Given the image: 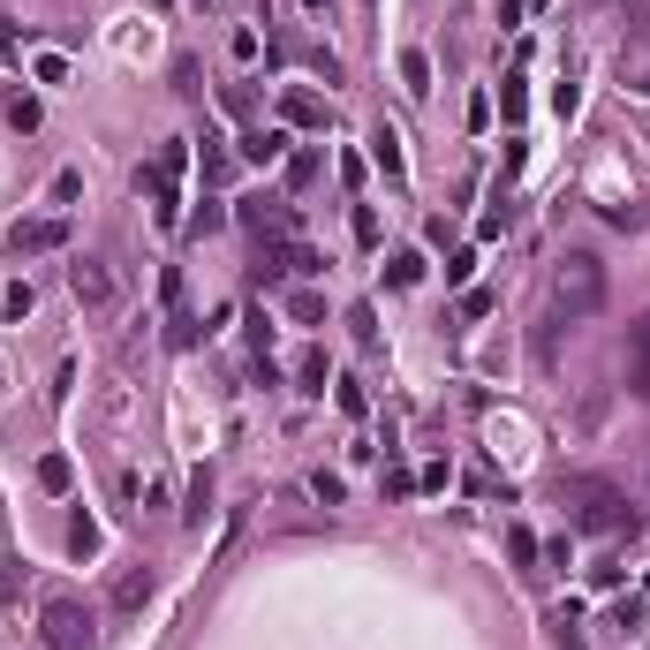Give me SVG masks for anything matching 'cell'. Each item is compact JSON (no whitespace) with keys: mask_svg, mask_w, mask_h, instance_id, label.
<instances>
[{"mask_svg":"<svg viewBox=\"0 0 650 650\" xmlns=\"http://www.w3.org/2000/svg\"><path fill=\"white\" fill-rule=\"evenodd\" d=\"M76 197H84V174H76V167H61V174H53V212H69Z\"/></svg>","mask_w":650,"mask_h":650,"instance_id":"cell-25","label":"cell"},{"mask_svg":"<svg viewBox=\"0 0 650 650\" xmlns=\"http://www.w3.org/2000/svg\"><path fill=\"white\" fill-rule=\"evenodd\" d=\"M167 341L174 348H197V310H189V303H167Z\"/></svg>","mask_w":650,"mask_h":650,"instance_id":"cell-18","label":"cell"},{"mask_svg":"<svg viewBox=\"0 0 650 650\" xmlns=\"http://www.w3.org/2000/svg\"><path fill=\"white\" fill-rule=\"evenodd\" d=\"M242 227H250V235H265V242H288V235H295V212L280 205V197H242Z\"/></svg>","mask_w":650,"mask_h":650,"instance_id":"cell-7","label":"cell"},{"mask_svg":"<svg viewBox=\"0 0 650 650\" xmlns=\"http://www.w3.org/2000/svg\"><path fill=\"white\" fill-rule=\"evenodd\" d=\"M620 84L650 99V23H635V31H628V46H620Z\"/></svg>","mask_w":650,"mask_h":650,"instance_id":"cell-9","label":"cell"},{"mask_svg":"<svg viewBox=\"0 0 650 650\" xmlns=\"http://www.w3.org/2000/svg\"><path fill=\"white\" fill-rule=\"evenodd\" d=\"M310 499H318V507H341V477H333V469H318V477H310Z\"/></svg>","mask_w":650,"mask_h":650,"instance_id":"cell-29","label":"cell"},{"mask_svg":"<svg viewBox=\"0 0 650 650\" xmlns=\"http://www.w3.org/2000/svg\"><path fill=\"white\" fill-rule=\"evenodd\" d=\"M69 552H76V560H99V522H91V514L69 522Z\"/></svg>","mask_w":650,"mask_h":650,"instance_id":"cell-20","label":"cell"},{"mask_svg":"<svg viewBox=\"0 0 650 650\" xmlns=\"http://www.w3.org/2000/svg\"><path fill=\"white\" fill-rule=\"evenodd\" d=\"M280 121H288V129H325V121H333V106H325L318 91L288 84V91H280Z\"/></svg>","mask_w":650,"mask_h":650,"instance_id":"cell-8","label":"cell"},{"mask_svg":"<svg viewBox=\"0 0 650 650\" xmlns=\"http://www.w3.org/2000/svg\"><path fill=\"white\" fill-rule=\"evenodd\" d=\"M545 628H552V643H560V650H582V613H575V605H560Z\"/></svg>","mask_w":650,"mask_h":650,"instance_id":"cell-19","label":"cell"},{"mask_svg":"<svg viewBox=\"0 0 650 650\" xmlns=\"http://www.w3.org/2000/svg\"><path fill=\"white\" fill-rule=\"evenodd\" d=\"M469 273H477V250H454V257H446V280H454V288H469Z\"/></svg>","mask_w":650,"mask_h":650,"instance_id":"cell-34","label":"cell"},{"mask_svg":"<svg viewBox=\"0 0 650 650\" xmlns=\"http://www.w3.org/2000/svg\"><path fill=\"white\" fill-rule=\"evenodd\" d=\"M303 8H325V0H303Z\"/></svg>","mask_w":650,"mask_h":650,"instance_id":"cell-39","label":"cell"},{"mask_svg":"<svg viewBox=\"0 0 650 650\" xmlns=\"http://www.w3.org/2000/svg\"><path fill=\"white\" fill-rule=\"evenodd\" d=\"M288 318H295V325H318V318H325V303H318L310 288H295V295H288Z\"/></svg>","mask_w":650,"mask_h":650,"instance_id":"cell-27","label":"cell"},{"mask_svg":"<svg viewBox=\"0 0 650 650\" xmlns=\"http://www.w3.org/2000/svg\"><path fill=\"white\" fill-rule=\"evenodd\" d=\"M69 295L106 318V310L121 303V280H114V265H106V257H76V265H69Z\"/></svg>","mask_w":650,"mask_h":650,"instance_id":"cell-5","label":"cell"},{"mask_svg":"<svg viewBox=\"0 0 650 650\" xmlns=\"http://www.w3.org/2000/svg\"><path fill=\"white\" fill-rule=\"evenodd\" d=\"M605 220H613V227H628V235H635V227H643V205H635V197H613V205H605Z\"/></svg>","mask_w":650,"mask_h":650,"instance_id":"cell-28","label":"cell"},{"mask_svg":"<svg viewBox=\"0 0 650 650\" xmlns=\"http://www.w3.org/2000/svg\"><path fill=\"white\" fill-rule=\"evenodd\" d=\"M295 386H303V394H325V356H318V348L295 356Z\"/></svg>","mask_w":650,"mask_h":650,"instance_id":"cell-21","label":"cell"},{"mask_svg":"<svg viewBox=\"0 0 650 650\" xmlns=\"http://www.w3.org/2000/svg\"><path fill=\"white\" fill-rule=\"evenodd\" d=\"M0 114H8V129H23V137L38 129V99H31V91H16V84H0Z\"/></svg>","mask_w":650,"mask_h":650,"instance_id":"cell-13","label":"cell"},{"mask_svg":"<svg viewBox=\"0 0 650 650\" xmlns=\"http://www.w3.org/2000/svg\"><path fill=\"white\" fill-rule=\"evenodd\" d=\"M242 159H250V167H273V159H288V129H250V137H242Z\"/></svg>","mask_w":650,"mask_h":650,"instance_id":"cell-12","label":"cell"},{"mask_svg":"<svg viewBox=\"0 0 650 650\" xmlns=\"http://www.w3.org/2000/svg\"><path fill=\"white\" fill-rule=\"evenodd\" d=\"M507 552H514V560H522V567H530V560H545V545H537L530 530H507Z\"/></svg>","mask_w":650,"mask_h":650,"instance_id":"cell-30","label":"cell"},{"mask_svg":"<svg viewBox=\"0 0 650 650\" xmlns=\"http://www.w3.org/2000/svg\"><path fill=\"white\" fill-rule=\"evenodd\" d=\"M371 159L386 167V182H401V174H409V152H401V129H394V121H378V129H371Z\"/></svg>","mask_w":650,"mask_h":650,"instance_id":"cell-10","label":"cell"},{"mask_svg":"<svg viewBox=\"0 0 650 650\" xmlns=\"http://www.w3.org/2000/svg\"><path fill=\"white\" fill-rule=\"evenodd\" d=\"M38 635H46V650H99V613H91L84 598H69V590H53L46 605H38Z\"/></svg>","mask_w":650,"mask_h":650,"instance_id":"cell-2","label":"cell"},{"mask_svg":"<svg viewBox=\"0 0 650 650\" xmlns=\"http://www.w3.org/2000/svg\"><path fill=\"white\" fill-rule=\"evenodd\" d=\"M348 325H356V341H363V348H378V318H371V303L348 310Z\"/></svg>","mask_w":650,"mask_h":650,"instance_id":"cell-32","label":"cell"},{"mask_svg":"<svg viewBox=\"0 0 650 650\" xmlns=\"http://www.w3.org/2000/svg\"><path fill=\"white\" fill-rule=\"evenodd\" d=\"M507 220H514V205H507V182H499V189H492V212H484V227H477V235H484V242H492V235H507Z\"/></svg>","mask_w":650,"mask_h":650,"instance_id":"cell-22","label":"cell"},{"mask_svg":"<svg viewBox=\"0 0 650 650\" xmlns=\"http://www.w3.org/2000/svg\"><path fill=\"white\" fill-rule=\"evenodd\" d=\"M46 250H69V212H46V220H23L8 235V257H46Z\"/></svg>","mask_w":650,"mask_h":650,"instance_id":"cell-6","label":"cell"},{"mask_svg":"<svg viewBox=\"0 0 650 650\" xmlns=\"http://www.w3.org/2000/svg\"><path fill=\"white\" fill-rule=\"evenodd\" d=\"M227 53H235V61H257V31H250V23H242V31L227 38Z\"/></svg>","mask_w":650,"mask_h":650,"instance_id":"cell-35","label":"cell"},{"mask_svg":"<svg viewBox=\"0 0 650 650\" xmlns=\"http://www.w3.org/2000/svg\"><path fill=\"white\" fill-rule=\"evenodd\" d=\"M8 598H23V567H0V605Z\"/></svg>","mask_w":650,"mask_h":650,"instance_id":"cell-37","label":"cell"},{"mask_svg":"<svg viewBox=\"0 0 650 650\" xmlns=\"http://www.w3.org/2000/svg\"><path fill=\"white\" fill-rule=\"evenodd\" d=\"M310 174H318V159H310V152H295V159H288V182H295V189H310Z\"/></svg>","mask_w":650,"mask_h":650,"instance_id":"cell-36","label":"cell"},{"mask_svg":"<svg viewBox=\"0 0 650 650\" xmlns=\"http://www.w3.org/2000/svg\"><path fill=\"white\" fill-rule=\"evenodd\" d=\"M144 605H152V575H121V582H114V620L144 613Z\"/></svg>","mask_w":650,"mask_h":650,"instance_id":"cell-14","label":"cell"},{"mask_svg":"<svg viewBox=\"0 0 650 650\" xmlns=\"http://www.w3.org/2000/svg\"><path fill=\"white\" fill-rule=\"evenodd\" d=\"M212 227H227V205H220V197H205V212L189 220V235H212Z\"/></svg>","mask_w":650,"mask_h":650,"instance_id":"cell-31","label":"cell"},{"mask_svg":"<svg viewBox=\"0 0 650 650\" xmlns=\"http://www.w3.org/2000/svg\"><path fill=\"white\" fill-rule=\"evenodd\" d=\"M16 46V16H8V8H0V53Z\"/></svg>","mask_w":650,"mask_h":650,"instance_id":"cell-38","label":"cell"},{"mask_svg":"<svg viewBox=\"0 0 650 650\" xmlns=\"http://www.w3.org/2000/svg\"><path fill=\"white\" fill-rule=\"evenodd\" d=\"M424 265H431L424 250H394V257H386V288H416V280H424Z\"/></svg>","mask_w":650,"mask_h":650,"instance_id":"cell-15","label":"cell"},{"mask_svg":"<svg viewBox=\"0 0 650 650\" xmlns=\"http://www.w3.org/2000/svg\"><path fill=\"white\" fill-rule=\"evenodd\" d=\"M182 174H189V144H182V137H167V144H159V159L137 174V189L152 197V220H159V227L182 220Z\"/></svg>","mask_w":650,"mask_h":650,"instance_id":"cell-4","label":"cell"},{"mask_svg":"<svg viewBox=\"0 0 650 650\" xmlns=\"http://www.w3.org/2000/svg\"><path fill=\"white\" fill-rule=\"evenodd\" d=\"M333 401H341V416H363L371 401H363V378H333Z\"/></svg>","mask_w":650,"mask_h":650,"instance_id":"cell-26","label":"cell"},{"mask_svg":"<svg viewBox=\"0 0 650 650\" xmlns=\"http://www.w3.org/2000/svg\"><path fill=\"white\" fill-rule=\"evenodd\" d=\"M348 227H356L363 250H378V212H371V205H356V220H348Z\"/></svg>","mask_w":650,"mask_h":650,"instance_id":"cell-33","label":"cell"},{"mask_svg":"<svg viewBox=\"0 0 650 650\" xmlns=\"http://www.w3.org/2000/svg\"><path fill=\"white\" fill-rule=\"evenodd\" d=\"M38 484H46V492H69V484H76V462H69V454H38Z\"/></svg>","mask_w":650,"mask_h":650,"instance_id":"cell-16","label":"cell"},{"mask_svg":"<svg viewBox=\"0 0 650 650\" xmlns=\"http://www.w3.org/2000/svg\"><path fill=\"white\" fill-rule=\"evenodd\" d=\"M205 514H212V469H197V477H189V507H182V522L197 530Z\"/></svg>","mask_w":650,"mask_h":650,"instance_id":"cell-17","label":"cell"},{"mask_svg":"<svg viewBox=\"0 0 650 650\" xmlns=\"http://www.w3.org/2000/svg\"><path fill=\"white\" fill-rule=\"evenodd\" d=\"M628 386H635V401H650V318L628 333Z\"/></svg>","mask_w":650,"mask_h":650,"instance_id":"cell-11","label":"cell"},{"mask_svg":"<svg viewBox=\"0 0 650 650\" xmlns=\"http://www.w3.org/2000/svg\"><path fill=\"white\" fill-rule=\"evenodd\" d=\"M552 303H560V318H590V310L605 303V257L567 250L560 265H552Z\"/></svg>","mask_w":650,"mask_h":650,"instance_id":"cell-1","label":"cell"},{"mask_svg":"<svg viewBox=\"0 0 650 650\" xmlns=\"http://www.w3.org/2000/svg\"><path fill=\"white\" fill-rule=\"evenodd\" d=\"M401 84H409L416 99H424V91H431V61H424V53H416V46L401 53Z\"/></svg>","mask_w":650,"mask_h":650,"instance_id":"cell-23","label":"cell"},{"mask_svg":"<svg viewBox=\"0 0 650 650\" xmlns=\"http://www.w3.org/2000/svg\"><path fill=\"white\" fill-rule=\"evenodd\" d=\"M363 8H371V0H363Z\"/></svg>","mask_w":650,"mask_h":650,"instance_id":"cell-40","label":"cell"},{"mask_svg":"<svg viewBox=\"0 0 650 650\" xmlns=\"http://www.w3.org/2000/svg\"><path fill=\"white\" fill-rule=\"evenodd\" d=\"M227 174H235V152L220 137H205V182H227Z\"/></svg>","mask_w":650,"mask_h":650,"instance_id":"cell-24","label":"cell"},{"mask_svg":"<svg viewBox=\"0 0 650 650\" xmlns=\"http://www.w3.org/2000/svg\"><path fill=\"white\" fill-rule=\"evenodd\" d=\"M567 522H575V530H590V537L628 530V492H620V484H605V477L567 484Z\"/></svg>","mask_w":650,"mask_h":650,"instance_id":"cell-3","label":"cell"}]
</instances>
